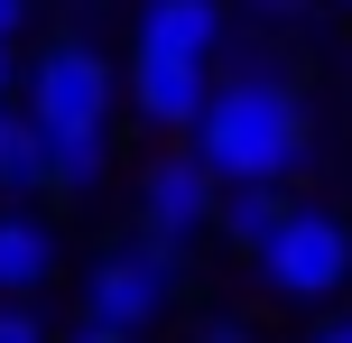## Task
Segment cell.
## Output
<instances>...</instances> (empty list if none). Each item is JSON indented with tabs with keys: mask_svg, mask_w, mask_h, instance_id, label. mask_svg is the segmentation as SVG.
Masks as SVG:
<instances>
[{
	"mask_svg": "<svg viewBox=\"0 0 352 343\" xmlns=\"http://www.w3.org/2000/svg\"><path fill=\"white\" fill-rule=\"evenodd\" d=\"M186 343H260V325H250V316H232V307H213L204 325H195Z\"/></svg>",
	"mask_w": 352,
	"mask_h": 343,
	"instance_id": "7c38bea8",
	"label": "cell"
},
{
	"mask_svg": "<svg viewBox=\"0 0 352 343\" xmlns=\"http://www.w3.org/2000/svg\"><path fill=\"white\" fill-rule=\"evenodd\" d=\"M334 10H352V0H334Z\"/></svg>",
	"mask_w": 352,
	"mask_h": 343,
	"instance_id": "d6986e66",
	"label": "cell"
},
{
	"mask_svg": "<svg viewBox=\"0 0 352 343\" xmlns=\"http://www.w3.org/2000/svg\"><path fill=\"white\" fill-rule=\"evenodd\" d=\"M213 223H223V177H213L195 148H158V158L130 177V232L167 241V251H195Z\"/></svg>",
	"mask_w": 352,
	"mask_h": 343,
	"instance_id": "5b68a950",
	"label": "cell"
},
{
	"mask_svg": "<svg viewBox=\"0 0 352 343\" xmlns=\"http://www.w3.org/2000/svg\"><path fill=\"white\" fill-rule=\"evenodd\" d=\"M250 278H260L269 297H287V307L343 297L352 288V223L334 214V204H297V214L278 223V241L250 260Z\"/></svg>",
	"mask_w": 352,
	"mask_h": 343,
	"instance_id": "277c9868",
	"label": "cell"
},
{
	"mask_svg": "<svg viewBox=\"0 0 352 343\" xmlns=\"http://www.w3.org/2000/svg\"><path fill=\"white\" fill-rule=\"evenodd\" d=\"M306 343H352V316H324V325L306 334Z\"/></svg>",
	"mask_w": 352,
	"mask_h": 343,
	"instance_id": "2e32d148",
	"label": "cell"
},
{
	"mask_svg": "<svg viewBox=\"0 0 352 343\" xmlns=\"http://www.w3.org/2000/svg\"><path fill=\"white\" fill-rule=\"evenodd\" d=\"M130 10H148V0H130Z\"/></svg>",
	"mask_w": 352,
	"mask_h": 343,
	"instance_id": "ac0fdd59",
	"label": "cell"
},
{
	"mask_svg": "<svg viewBox=\"0 0 352 343\" xmlns=\"http://www.w3.org/2000/svg\"><path fill=\"white\" fill-rule=\"evenodd\" d=\"M250 10H297V0H250Z\"/></svg>",
	"mask_w": 352,
	"mask_h": 343,
	"instance_id": "e0dca14e",
	"label": "cell"
},
{
	"mask_svg": "<svg viewBox=\"0 0 352 343\" xmlns=\"http://www.w3.org/2000/svg\"><path fill=\"white\" fill-rule=\"evenodd\" d=\"M65 278V223L47 204H0V297L37 307Z\"/></svg>",
	"mask_w": 352,
	"mask_h": 343,
	"instance_id": "52a82bcc",
	"label": "cell"
},
{
	"mask_svg": "<svg viewBox=\"0 0 352 343\" xmlns=\"http://www.w3.org/2000/svg\"><path fill=\"white\" fill-rule=\"evenodd\" d=\"M0 343H65V325H56L47 307H19V297H0Z\"/></svg>",
	"mask_w": 352,
	"mask_h": 343,
	"instance_id": "8fae6325",
	"label": "cell"
},
{
	"mask_svg": "<svg viewBox=\"0 0 352 343\" xmlns=\"http://www.w3.org/2000/svg\"><path fill=\"white\" fill-rule=\"evenodd\" d=\"M84 325H121V334H148V325H167L176 307H186V251H167V241H148V232H121L111 251H93V269H84Z\"/></svg>",
	"mask_w": 352,
	"mask_h": 343,
	"instance_id": "3957f363",
	"label": "cell"
},
{
	"mask_svg": "<svg viewBox=\"0 0 352 343\" xmlns=\"http://www.w3.org/2000/svg\"><path fill=\"white\" fill-rule=\"evenodd\" d=\"M28 28H37V0H0V47H19Z\"/></svg>",
	"mask_w": 352,
	"mask_h": 343,
	"instance_id": "4fadbf2b",
	"label": "cell"
},
{
	"mask_svg": "<svg viewBox=\"0 0 352 343\" xmlns=\"http://www.w3.org/2000/svg\"><path fill=\"white\" fill-rule=\"evenodd\" d=\"M186 148L223 186H287L306 167V148H316V111H306V93L278 65H232L213 84V102H204Z\"/></svg>",
	"mask_w": 352,
	"mask_h": 343,
	"instance_id": "6da1fadb",
	"label": "cell"
},
{
	"mask_svg": "<svg viewBox=\"0 0 352 343\" xmlns=\"http://www.w3.org/2000/svg\"><path fill=\"white\" fill-rule=\"evenodd\" d=\"M65 343H140V334H121V325H84V316H74V325H65Z\"/></svg>",
	"mask_w": 352,
	"mask_h": 343,
	"instance_id": "9a60e30c",
	"label": "cell"
},
{
	"mask_svg": "<svg viewBox=\"0 0 352 343\" xmlns=\"http://www.w3.org/2000/svg\"><path fill=\"white\" fill-rule=\"evenodd\" d=\"M19 84H28V56H19V47H0V102H19Z\"/></svg>",
	"mask_w": 352,
	"mask_h": 343,
	"instance_id": "5bb4252c",
	"label": "cell"
},
{
	"mask_svg": "<svg viewBox=\"0 0 352 343\" xmlns=\"http://www.w3.org/2000/svg\"><path fill=\"white\" fill-rule=\"evenodd\" d=\"M0 204H47V130L28 102H0Z\"/></svg>",
	"mask_w": 352,
	"mask_h": 343,
	"instance_id": "9c48e42d",
	"label": "cell"
},
{
	"mask_svg": "<svg viewBox=\"0 0 352 343\" xmlns=\"http://www.w3.org/2000/svg\"><path fill=\"white\" fill-rule=\"evenodd\" d=\"M19 102H28V121L47 130V140H111L130 84H121V65H111L84 28H56V37L28 47V84H19Z\"/></svg>",
	"mask_w": 352,
	"mask_h": 343,
	"instance_id": "7a4b0ae2",
	"label": "cell"
},
{
	"mask_svg": "<svg viewBox=\"0 0 352 343\" xmlns=\"http://www.w3.org/2000/svg\"><path fill=\"white\" fill-rule=\"evenodd\" d=\"M287 214H297V195H287V186H223V223H213V241H232L241 260H260L269 241H278Z\"/></svg>",
	"mask_w": 352,
	"mask_h": 343,
	"instance_id": "30bf717a",
	"label": "cell"
},
{
	"mask_svg": "<svg viewBox=\"0 0 352 343\" xmlns=\"http://www.w3.org/2000/svg\"><path fill=\"white\" fill-rule=\"evenodd\" d=\"M121 84H130V111H140L158 140H195V121H204V102H213V84H223V74H213V65H195V56L130 47Z\"/></svg>",
	"mask_w": 352,
	"mask_h": 343,
	"instance_id": "8992f818",
	"label": "cell"
},
{
	"mask_svg": "<svg viewBox=\"0 0 352 343\" xmlns=\"http://www.w3.org/2000/svg\"><path fill=\"white\" fill-rule=\"evenodd\" d=\"M223 37H232V0H148V10H130V47H158V56L213 65Z\"/></svg>",
	"mask_w": 352,
	"mask_h": 343,
	"instance_id": "ba28073f",
	"label": "cell"
}]
</instances>
